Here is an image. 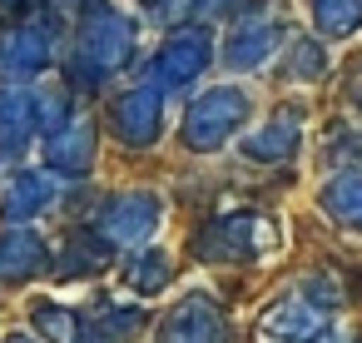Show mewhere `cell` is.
Here are the masks:
<instances>
[{"label":"cell","mask_w":362,"mask_h":343,"mask_svg":"<svg viewBox=\"0 0 362 343\" xmlns=\"http://www.w3.org/2000/svg\"><path fill=\"white\" fill-rule=\"evenodd\" d=\"M194 249L199 259L209 264H248V259H263L278 249V224L258 209H233V214H214L199 234H194Z\"/></svg>","instance_id":"obj_1"},{"label":"cell","mask_w":362,"mask_h":343,"mask_svg":"<svg viewBox=\"0 0 362 343\" xmlns=\"http://www.w3.org/2000/svg\"><path fill=\"white\" fill-rule=\"evenodd\" d=\"M129 50H134V26L110 6H90V16L80 21L70 75L80 70V80H105L110 70H119L129 60Z\"/></svg>","instance_id":"obj_2"},{"label":"cell","mask_w":362,"mask_h":343,"mask_svg":"<svg viewBox=\"0 0 362 343\" xmlns=\"http://www.w3.org/2000/svg\"><path fill=\"white\" fill-rule=\"evenodd\" d=\"M159 219H164V199L149 194V189H129V194H115V199L100 204L95 229H100L115 249H134V244H144V239L159 229Z\"/></svg>","instance_id":"obj_3"},{"label":"cell","mask_w":362,"mask_h":343,"mask_svg":"<svg viewBox=\"0 0 362 343\" xmlns=\"http://www.w3.org/2000/svg\"><path fill=\"white\" fill-rule=\"evenodd\" d=\"M243 115H248V95H243V90H233V85L209 90V95L194 100V110H189V120H184V145L209 154V150H218V145L243 125Z\"/></svg>","instance_id":"obj_4"},{"label":"cell","mask_w":362,"mask_h":343,"mask_svg":"<svg viewBox=\"0 0 362 343\" xmlns=\"http://www.w3.org/2000/svg\"><path fill=\"white\" fill-rule=\"evenodd\" d=\"M327 333H332V308L317 303L308 288L278 298L263 313V338L273 343H327Z\"/></svg>","instance_id":"obj_5"},{"label":"cell","mask_w":362,"mask_h":343,"mask_svg":"<svg viewBox=\"0 0 362 343\" xmlns=\"http://www.w3.org/2000/svg\"><path fill=\"white\" fill-rule=\"evenodd\" d=\"M154 343H233L228 333V313L209 298V293H189L169 308V318L159 323Z\"/></svg>","instance_id":"obj_6"},{"label":"cell","mask_w":362,"mask_h":343,"mask_svg":"<svg viewBox=\"0 0 362 343\" xmlns=\"http://www.w3.org/2000/svg\"><path fill=\"white\" fill-rule=\"evenodd\" d=\"M50 65V30L35 21L6 26L0 30V75L6 80H30Z\"/></svg>","instance_id":"obj_7"},{"label":"cell","mask_w":362,"mask_h":343,"mask_svg":"<svg viewBox=\"0 0 362 343\" xmlns=\"http://www.w3.org/2000/svg\"><path fill=\"white\" fill-rule=\"evenodd\" d=\"M159 120H164L159 85H139V90H129V95L115 100V135L124 145H149L159 135Z\"/></svg>","instance_id":"obj_8"},{"label":"cell","mask_w":362,"mask_h":343,"mask_svg":"<svg viewBox=\"0 0 362 343\" xmlns=\"http://www.w3.org/2000/svg\"><path fill=\"white\" fill-rule=\"evenodd\" d=\"M204 65H209V30H179L159 50L164 85H194V75H204Z\"/></svg>","instance_id":"obj_9"},{"label":"cell","mask_w":362,"mask_h":343,"mask_svg":"<svg viewBox=\"0 0 362 343\" xmlns=\"http://www.w3.org/2000/svg\"><path fill=\"white\" fill-rule=\"evenodd\" d=\"M55 204V179L50 174H35V169H21L6 189H0V214L11 224H25L35 214H45Z\"/></svg>","instance_id":"obj_10"},{"label":"cell","mask_w":362,"mask_h":343,"mask_svg":"<svg viewBox=\"0 0 362 343\" xmlns=\"http://www.w3.org/2000/svg\"><path fill=\"white\" fill-rule=\"evenodd\" d=\"M45 269V239L30 229H6L0 234V283H25Z\"/></svg>","instance_id":"obj_11"},{"label":"cell","mask_w":362,"mask_h":343,"mask_svg":"<svg viewBox=\"0 0 362 343\" xmlns=\"http://www.w3.org/2000/svg\"><path fill=\"white\" fill-rule=\"evenodd\" d=\"M45 159H50V169H60V174H85L90 159H95V130H90V120H65V125L50 135Z\"/></svg>","instance_id":"obj_12"},{"label":"cell","mask_w":362,"mask_h":343,"mask_svg":"<svg viewBox=\"0 0 362 343\" xmlns=\"http://www.w3.org/2000/svg\"><path fill=\"white\" fill-rule=\"evenodd\" d=\"M298 130H303V125H298L293 110H288V115H273L263 130H253V135L243 140V154H248V159H263V164H283V159H293L298 145H303Z\"/></svg>","instance_id":"obj_13"},{"label":"cell","mask_w":362,"mask_h":343,"mask_svg":"<svg viewBox=\"0 0 362 343\" xmlns=\"http://www.w3.org/2000/svg\"><path fill=\"white\" fill-rule=\"evenodd\" d=\"M110 259H115V244L100 229H85V234H70L65 239V259L55 264V274L60 279H90V274L110 269Z\"/></svg>","instance_id":"obj_14"},{"label":"cell","mask_w":362,"mask_h":343,"mask_svg":"<svg viewBox=\"0 0 362 343\" xmlns=\"http://www.w3.org/2000/svg\"><path fill=\"white\" fill-rule=\"evenodd\" d=\"M35 130H40L35 100H30V95H16V90H0V150H6V154H21Z\"/></svg>","instance_id":"obj_15"},{"label":"cell","mask_w":362,"mask_h":343,"mask_svg":"<svg viewBox=\"0 0 362 343\" xmlns=\"http://www.w3.org/2000/svg\"><path fill=\"white\" fill-rule=\"evenodd\" d=\"M174 283V264L164 249H139L129 264H124V288L129 293H159Z\"/></svg>","instance_id":"obj_16"},{"label":"cell","mask_w":362,"mask_h":343,"mask_svg":"<svg viewBox=\"0 0 362 343\" xmlns=\"http://www.w3.org/2000/svg\"><path fill=\"white\" fill-rule=\"evenodd\" d=\"M278 50V30L273 26H243L238 35H228V65H238V70H258L268 55Z\"/></svg>","instance_id":"obj_17"},{"label":"cell","mask_w":362,"mask_h":343,"mask_svg":"<svg viewBox=\"0 0 362 343\" xmlns=\"http://www.w3.org/2000/svg\"><path fill=\"white\" fill-rule=\"evenodd\" d=\"M134 328H144V313H134V308H124V303H95L90 308V323H85V333H95L100 343H124Z\"/></svg>","instance_id":"obj_18"},{"label":"cell","mask_w":362,"mask_h":343,"mask_svg":"<svg viewBox=\"0 0 362 343\" xmlns=\"http://www.w3.org/2000/svg\"><path fill=\"white\" fill-rule=\"evenodd\" d=\"M322 209H327L337 224L362 229V174H337V179L322 189Z\"/></svg>","instance_id":"obj_19"},{"label":"cell","mask_w":362,"mask_h":343,"mask_svg":"<svg viewBox=\"0 0 362 343\" xmlns=\"http://www.w3.org/2000/svg\"><path fill=\"white\" fill-rule=\"evenodd\" d=\"M35 328L50 338V343H80V318L75 308H60V303H35Z\"/></svg>","instance_id":"obj_20"},{"label":"cell","mask_w":362,"mask_h":343,"mask_svg":"<svg viewBox=\"0 0 362 343\" xmlns=\"http://www.w3.org/2000/svg\"><path fill=\"white\" fill-rule=\"evenodd\" d=\"M357 11H362V0H313V16L327 35H352L362 21Z\"/></svg>","instance_id":"obj_21"},{"label":"cell","mask_w":362,"mask_h":343,"mask_svg":"<svg viewBox=\"0 0 362 343\" xmlns=\"http://www.w3.org/2000/svg\"><path fill=\"white\" fill-rule=\"evenodd\" d=\"M322 65H327V60H322V45H313V40H298V45H293V65H288V70H293L298 80L322 75Z\"/></svg>","instance_id":"obj_22"},{"label":"cell","mask_w":362,"mask_h":343,"mask_svg":"<svg viewBox=\"0 0 362 343\" xmlns=\"http://www.w3.org/2000/svg\"><path fill=\"white\" fill-rule=\"evenodd\" d=\"M194 6H199L204 16H233V11L248 6V0H194Z\"/></svg>","instance_id":"obj_23"},{"label":"cell","mask_w":362,"mask_h":343,"mask_svg":"<svg viewBox=\"0 0 362 343\" xmlns=\"http://www.w3.org/2000/svg\"><path fill=\"white\" fill-rule=\"evenodd\" d=\"M6 343H40V338H35V333H11Z\"/></svg>","instance_id":"obj_24"},{"label":"cell","mask_w":362,"mask_h":343,"mask_svg":"<svg viewBox=\"0 0 362 343\" xmlns=\"http://www.w3.org/2000/svg\"><path fill=\"white\" fill-rule=\"evenodd\" d=\"M327 343H362L357 333H342V338H327Z\"/></svg>","instance_id":"obj_25"},{"label":"cell","mask_w":362,"mask_h":343,"mask_svg":"<svg viewBox=\"0 0 362 343\" xmlns=\"http://www.w3.org/2000/svg\"><path fill=\"white\" fill-rule=\"evenodd\" d=\"M80 343H100V338H95V333H80Z\"/></svg>","instance_id":"obj_26"},{"label":"cell","mask_w":362,"mask_h":343,"mask_svg":"<svg viewBox=\"0 0 362 343\" xmlns=\"http://www.w3.org/2000/svg\"><path fill=\"white\" fill-rule=\"evenodd\" d=\"M144 6H154V0H144Z\"/></svg>","instance_id":"obj_27"}]
</instances>
